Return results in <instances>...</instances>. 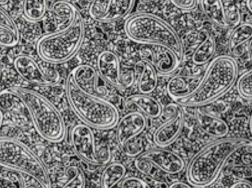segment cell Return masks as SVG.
<instances>
[{
  "label": "cell",
  "mask_w": 252,
  "mask_h": 188,
  "mask_svg": "<svg viewBox=\"0 0 252 188\" xmlns=\"http://www.w3.org/2000/svg\"><path fill=\"white\" fill-rule=\"evenodd\" d=\"M250 140L238 137L220 138L206 145L187 165L188 183L196 188H208L218 180L226 162L237 157Z\"/></svg>",
  "instance_id": "cell-1"
},
{
  "label": "cell",
  "mask_w": 252,
  "mask_h": 188,
  "mask_svg": "<svg viewBox=\"0 0 252 188\" xmlns=\"http://www.w3.org/2000/svg\"><path fill=\"white\" fill-rule=\"evenodd\" d=\"M238 68L229 56H219L210 62L192 94L176 101L181 106L200 107L213 103L227 93L236 82Z\"/></svg>",
  "instance_id": "cell-2"
},
{
  "label": "cell",
  "mask_w": 252,
  "mask_h": 188,
  "mask_svg": "<svg viewBox=\"0 0 252 188\" xmlns=\"http://www.w3.org/2000/svg\"><path fill=\"white\" fill-rule=\"evenodd\" d=\"M65 90L71 109L84 124L97 130H109L118 124L120 115L117 107L102 96L82 91L70 73L66 78Z\"/></svg>",
  "instance_id": "cell-3"
},
{
  "label": "cell",
  "mask_w": 252,
  "mask_h": 188,
  "mask_svg": "<svg viewBox=\"0 0 252 188\" xmlns=\"http://www.w3.org/2000/svg\"><path fill=\"white\" fill-rule=\"evenodd\" d=\"M124 29L133 42L167 49L182 60L184 50L180 37L161 18L150 13H138L126 20Z\"/></svg>",
  "instance_id": "cell-4"
},
{
  "label": "cell",
  "mask_w": 252,
  "mask_h": 188,
  "mask_svg": "<svg viewBox=\"0 0 252 188\" xmlns=\"http://www.w3.org/2000/svg\"><path fill=\"white\" fill-rule=\"evenodd\" d=\"M0 166L17 173L25 180H37L52 188L50 174L44 162L16 139L0 137Z\"/></svg>",
  "instance_id": "cell-5"
},
{
  "label": "cell",
  "mask_w": 252,
  "mask_h": 188,
  "mask_svg": "<svg viewBox=\"0 0 252 188\" xmlns=\"http://www.w3.org/2000/svg\"><path fill=\"white\" fill-rule=\"evenodd\" d=\"M14 88L23 98L30 119L38 134L52 143L62 141L66 134V126L56 106L38 92L27 88Z\"/></svg>",
  "instance_id": "cell-6"
},
{
  "label": "cell",
  "mask_w": 252,
  "mask_h": 188,
  "mask_svg": "<svg viewBox=\"0 0 252 188\" xmlns=\"http://www.w3.org/2000/svg\"><path fill=\"white\" fill-rule=\"evenodd\" d=\"M84 36L85 25L82 15L80 13L75 23L68 29L42 35L37 41V53L40 58L47 63H66L79 51Z\"/></svg>",
  "instance_id": "cell-7"
},
{
  "label": "cell",
  "mask_w": 252,
  "mask_h": 188,
  "mask_svg": "<svg viewBox=\"0 0 252 188\" xmlns=\"http://www.w3.org/2000/svg\"><path fill=\"white\" fill-rule=\"evenodd\" d=\"M71 146L77 156L89 165L102 166L109 163L111 152L109 146L97 149L93 128L85 124H77L69 133Z\"/></svg>",
  "instance_id": "cell-8"
},
{
  "label": "cell",
  "mask_w": 252,
  "mask_h": 188,
  "mask_svg": "<svg viewBox=\"0 0 252 188\" xmlns=\"http://www.w3.org/2000/svg\"><path fill=\"white\" fill-rule=\"evenodd\" d=\"M146 127V116L139 111H132L120 118L116 125V140L126 155L136 158L144 152L143 143L137 140Z\"/></svg>",
  "instance_id": "cell-9"
},
{
  "label": "cell",
  "mask_w": 252,
  "mask_h": 188,
  "mask_svg": "<svg viewBox=\"0 0 252 188\" xmlns=\"http://www.w3.org/2000/svg\"><path fill=\"white\" fill-rule=\"evenodd\" d=\"M97 66L102 78L118 89H129L134 84V72H123L119 57L114 52L106 50L100 53L97 57Z\"/></svg>",
  "instance_id": "cell-10"
},
{
  "label": "cell",
  "mask_w": 252,
  "mask_h": 188,
  "mask_svg": "<svg viewBox=\"0 0 252 188\" xmlns=\"http://www.w3.org/2000/svg\"><path fill=\"white\" fill-rule=\"evenodd\" d=\"M167 120L157 127L153 134L154 143L159 147H166L174 143L183 130L185 115L182 106L177 102L170 103L163 108L162 114Z\"/></svg>",
  "instance_id": "cell-11"
},
{
  "label": "cell",
  "mask_w": 252,
  "mask_h": 188,
  "mask_svg": "<svg viewBox=\"0 0 252 188\" xmlns=\"http://www.w3.org/2000/svg\"><path fill=\"white\" fill-rule=\"evenodd\" d=\"M13 66L18 75L27 82L41 86L57 84L60 75L56 71L47 72L31 56L20 54L13 60Z\"/></svg>",
  "instance_id": "cell-12"
},
{
  "label": "cell",
  "mask_w": 252,
  "mask_h": 188,
  "mask_svg": "<svg viewBox=\"0 0 252 188\" xmlns=\"http://www.w3.org/2000/svg\"><path fill=\"white\" fill-rule=\"evenodd\" d=\"M136 159L149 162L154 168L170 175L180 174L185 168L183 158L168 149H151L142 152L136 157Z\"/></svg>",
  "instance_id": "cell-13"
},
{
  "label": "cell",
  "mask_w": 252,
  "mask_h": 188,
  "mask_svg": "<svg viewBox=\"0 0 252 188\" xmlns=\"http://www.w3.org/2000/svg\"><path fill=\"white\" fill-rule=\"evenodd\" d=\"M135 0H107L102 4L94 0L90 6V14L100 22H113L126 17L133 8Z\"/></svg>",
  "instance_id": "cell-14"
},
{
  "label": "cell",
  "mask_w": 252,
  "mask_h": 188,
  "mask_svg": "<svg viewBox=\"0 0 252 188\" xmlns=\"http://www.w3.org/2000/svg\"><path fill=\"white\" fill-rule=\"evenodd\" d=\"M75 84L82 91L95 96H106L98 87V75L94 68L90 65L82 64L75 67L70 72Z\"/></svg>",
  "instance_id": "cell-15"
},
{
  "label": "cell",
  "mask_w": 252,
  "mask_h": 188,
  "mask_svg": "<svg viewBox=\"0 0 252 188\" xmlns=\"http://www.w3.org/2000/svg\"><path fill=\"white\" fill-rule=\"evenodd\" d=\"M127 109H137L145 116L150 118H159L162 115L163 107L157 99L148 94H134L125 100Z\"/></svg>",
  "instance_id": "cell-16"
},
{
  "label": "cell",
  "mask_w": 252,
  "mask_h": 188,
  "mask_svg": "<svg viewBox=\"0 0 252 188\" xmlns=\"http://www.w3.org/2000/svg\"><path fill=\"white\" fill-rule=\"evenodd\" d=\"M201 77L184 75L172 77L167 84V94L175 101L188 97L196 89Z\"/></svg>",
  "instance_id": "cell-17"
},
{
  "label": "cell",
  "mask_w": 252,
  "mask_h": 188,
  "mask_svg": "<svg viewBox=\"0 0 252 188\" xmlns=\"http://www.w3.org/2000/svg\"><path fill=\"white\" fill-rule=\"evenodd\" d=\"M50 11L55 19V31L64 30L70 27L81 13L73 4L66 0L56 1L52 5Z\"/></svg>",
  "instance_id": "cell-18"
},
{
  "label": "cell",
  "mask_w": 252,
  "mask_h": 188,
  "mask_svg": "<svg viewBox=\"0 0 252 188\" xmlns=\"http://www.w3.org/2000/svg\"><path fill=\"white\" fill-rule=\"evenodd\" d=\"M195 119L203 132L216 138H223L229 133V127L223 120L201 109L195 111Z\"/></svg>",
  "instance_id": "cell-19"
},
{
  "label": "cell",
  "mask_w": 252,
  "mask_h": 188,
  "mask_svg": "<svg viewBox=\"0 0 252 188\" xmlns=\"http://www.w3.org/2000/svg\"><path fill=\"white\" fill-rule=\"evenodd\" d=\"M0 109L15 116H21L25 119H30L26 104L23 98L14 88H7L0 92Z\"/></svg>",
  "instance_id": "cell-20"
},
{
  "label": "cell",
  "mask_w": 252,
  "mask_h": 188,
  "mask_svg": "<svg viewBox=\"0 0 252 188\" xmlns=\"http://www.w3.org/2000/svg\"><path fill=\"white\" fill-rule=\"evenodd\" d=\"M157 47V50L153 52L151 63L159 75L164 76L171 75L177 70L182 60L170 50L163 47Z\"/></svg>",
  "instance_id": "cell-21"
},
{
  "label": "cell",
  "mask_w": 252,
  "mask_h": 188,
  "mask_svg": "<svg viewBox=\"0 0 252 188\" xmlns=\"http://www.w3.org/2000/svg\"><path fill=\"white\" fill-rule=\"evenodd\" d=\"M135 69L139 73L138 88L141 94L154 92L158 85V73L154 65L151 62L142 59L135 64Z\"/></svg>",
  "instance_id": "cell-22"
},
{
  "label": "cell",
  "mask_w": 252,
  "mask_h": 188,
  "mask_svg": "<svg viewBox=\"0 0 252 188\" xmlns=\"http://www.w3.org/2000/svg\"><path fill=\"white\" fill-rule=\"evenodd\" d=\"M20 33L17 24L11 16L0 6V43L4 47L17 45Z\"/></svg>",
  "instance_id": "cell-23"
},
{
  "label": "cell",
  "mask_w": 252,
  "mask_h": 188,
  "mask_svg": "<svg viewBox=\"0 0 252 188\" xmlns=\"http://www.w3.org/2000/svg\"><path fill=\"white\" fill-rule=\"evenodd\" d=\"M200 6L210 22L220 27H230L222 0H200Z\"/></svg>",
  "instance_id": "cell-24"
},
{
  "label": "cell",
  "mask_w": 252,
  "mask_h": 188,
  "mask_svg": "<svg viewBox=\"0 0 252 188\" xmlns=\"http://www.w3.org/2000/svg\"><path fill=\"white\" fill-rule=\"evenodd\" d=\"M126 172V167L121 162H114L107 164L100 176V188H121Z\"/></svg>",
  "instance_id": "cell-25"
},
{
  "label": "cell",
  "mask_w": 252,
  "mask_h": 188,
  "mask_svg": "<svg viewBox=\"0 0 252 188\" xmlns=\"http://www.w3.org/2000/svg\"><path fill=\"white\" fill-rule=\"evenodd\" d=\"M252 38V25L244 23L238 25L231 34L229 38V47L231 53L235 56L244 54L243 46L250 42Z\"/></svg>",
  "instance_id": "cell-26"
},
{
  "label": "cell",
  "mask_w": 252,
  "mask_h": 188,
  "mask_svg": "<svg viewBox=\"0 0 252 188\" xmlns=\"http://www.w3.org/2000/svg\"><path fill=\"white\" fill-rule=\"evenodd\" d=\"M216 49L214 37L209 32H204L202 41L192 54V60L194 64L203 66L211 61L216 53Z\"/></svg>",
  "instance_id": "cell-27"
},
{
  "label": "cell",
  "mask_w": 252,
  "mask_h": 188,
  "mask_svg": "<svg viewBox=\"0 0 252 188\" xmlns=\"http://www.w3.org/2000/svg\"><path fill=\"white\" fill-rule=\"evenodd\" d=\"M59 0H25L23 14L31 22H39L45 17L52 5Z\"/></svg>",
  "instance_id": "cell-28"
},
{
  "label": "cell",
  "mask_w": 252,
  "mask_h": 188,
  "mask_svg": "<svg viewBox=\"0 0 252 188\" xmlns=\"http://www.w3.org/2000/svg\"><path fill=\"white\" fill-rule=\"evenodd\" d=\"M69 179L62 188H86L87 178L82 168L77 165H71L66 169Z\"/></svg>",
  "instance_id": "cell-29"
},
{
  "label": "cell",
  "mask_w": 252,
  "mask_h": 188,
  "mask_svg": "<svg viewBox=\"0 0 252 188\" xmlns=\"http://www.w3.org/2000/svg\"><path fill=\"white\" fill-rule=\"evenodd\" d=\"M239 94L245 99H252V69L244 73L238 81Z\"/></svg>",
  "instance_id": "cell-30"
},
{
  "label": "cell",
  "mask_w": 252,
  "mask_h": 188,
  "mask_svg": "<svg viewBox=\"0 0 252 188\" xmlns=\"http://www.w3.org/2000/svg\"><path fill=\"white\" fill-rule=\"evenodd\" d=\"M237 157H239L242 166L252 167V142H249Z\"/></svg>",
  "instance_id": "cell-31"
},
{
  "label": "cell",
  "mask_w": 252,
  "mask_h": 188,
  "mask_svg": "<svg viewBox=\"0 0 252 188\" xmlns=\"http://www.w3.org/2000/svg\"><path fill=\"white\" fill-rule=\"evenodd\" d=\"M142 179L136 177H126L121 183V188H149Z\"/></svg>",
  "instance_id": "cell-32"
},
{
  "label": "cell",
  "mask_w": 252,
  "mask_h": 188,
  "mask_svg": "<svg viewBox=\"0 0 252 188\" xmlns=\"http://www.w3.org/2000/svg\"><path fill=\"white\" fill-rule=\"evenodd\" d=\"M178 8L185 10H192L196 5V0H170Z\"/></svg>",
  "instance_id": "cell-33"
},
{
  "label": "cell",
  "mask_w": 252,
  "mask_h": 188,
  "mask_svg": "<svg viewBox=\"0 0 252 188\" xmlns=\"http://www.w3.org/2000/svg\"><path fill=\"white\" fill-rule=\"evenodd\" d=\"M22 188H48L45 185L37 180H23L19 177Z\"/></svg>",
  "instance_id": "cell-34"
},
{
  "label": "cell",
  "mask_w": 252,
  "mask_h": 188,
  "mask_svg": "<svg viewBox=\"0 0 252 188\" xmlns=\"http://www.w3.org/2000/svg\"><path fill=\"white\" fill-rule=\"evenodd\" d=\"M168 188H193V186H191L190 184L184 183V182L176 181L173 182V183L169 186Z\"/></svg>",
  "instance_id": "cell-35"
},
{
  "label": "cell",
  "mask_w": 252,
  "mask_h": 188,
  "mask_svg": "<svg viewBox=\"0 0 252 188\" xmlns=\"http://www.w3.org/2000/svg\"><path fill=\"white\" fill-rule=\"evenodd\" d=\"M229 188H252V185L250 182L246 181V180H241V181L234 183Z\"/></svg>",
  "instance_id": "cell-36"
},
{
  "label": "cell",
  "mask_w": 252,
  "mask_h": 188,
  "mask_svg": "<svg viewBox=\"0 0 252 188\" xmlns=\"http://www.w3.org/2000/svg\"><path fill=\"white\" fill-rule=\"evenodd\" d=\"M248 51L249 53H250V58H251L252 62V38L250 40V42H249Z\"/></svg>",
  "instance_id": "cell-37"
},
{
  "label": "cell",
  "mask_w": 252,
  "mask_h": 188,
  "mask_svg": "<svg viewBox=\"0 0 252 188\" xmlns=\"http://www.w3.org/2000/svg\"><path fill=\"white\" fill-rule=\"evenodd\" d=\"M247 7L252 13V0H247Z\"/></svg>",
  "instance_id": "cell-38"
},
{
  "label": "cell",
  "mask_w": 252,
  "mask_h": 188,
  "mask_svg": "<svg viewBox=\"0 0 252 188\" xmlns=\"http://www.w3.org/2000/svg\"><path fill=\"white\" fill-rule=\"evenodd\" d=\"M250 132H251V134H252V114H251V116H250Z\"/></svg>",
  "instance_id": "cell-39"
},
{
  "label": "cell",
  "mask_w": 252,
  "mask_h": 188,
  "mask_svg": "<svg viewBox=\"0 0 252 188\" xmlns=\"http://www.w3.org/2000/svg\"><path fill=\"white\" fill-rule=\"evenodd\" d=\"M10 0H0V5H4L7 4Z\"/></svg>",
  "instance_id": "cell-40"
},
{
  "label": "cell",
  "mask_w": 252,
  "mask_h": 188,
  "mask_svg": "<svg viewBox=\"0 0 252 188\" xmlns=\"http://www.w3.org/2000/svg\"><path fill=\"white\" fill-rule=\"evenodd\" d=\"M1 62H0V78H1Z\"/></svg>",
  "instance_id": "cell-41"
},
{
  "label": "cell",
  "mask_w": 252,
  "mask_h": 188,
  "mask_svg": "<svg viewBox=\"0 0 252 188\" xmlns=\"http://www.w3.org/2000/svg\"></svg>",
  "instance_id": "cell-42"
}]
</instances>
